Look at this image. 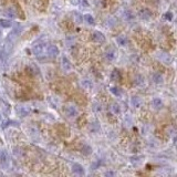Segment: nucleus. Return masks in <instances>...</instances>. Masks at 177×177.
<instances>
[{
	"label": "nucleus",
	"instance_id": "1",
	"mask_svg": "<svg viewBox=\"0 0 177 177\" xmlns=\"http://www.w3.org/2000/svg\"><path fill=\"white\" fill-rule=\"evenodd\" d=\"M10 164V157L8 153L6 150H1L0 152V165L2 168H8Z\"/></svg>",
	"mask_w": 177,
	"mask_h": 177
},
{
	"label": "nucleus",
	"instance_id": "2",
	"mask_svg": "<svg viewBox=\"0 0 177 177\" xmlns=\"http://www.w3.org/2000/svg\"><path fill=\"white\" fill-rule=\"evenodd\" d=\"M104 57L109 62H112V61H114V60L118 58V52H116V50L114 48H109L107 50L105 51Z\"/></svg>",
	"mask_w": 177,
	"mask_h": 177
},
{
	"label": "nucleus",
	"instance_id": "3",
	"mask_svg": "<svg viewBox=\"0 0 177 177\" xmlns=\"http://www.w3.org/2000/svg\"><path fill=\"white\" fill-rule=\"evenodd\" d=\"M64 113L68 118H75L77 115V110L74 105H68V106H65Z\"/></svg>",
	"mask_w": 177,
	"mask_h": 177
},
{
	"label": "nucleus",
	"instance_id": "4",
	"mask_svg": "<svg viewBox=\"0 0 177 177\" xmlns=\"http://www.w3.org/2000/svg\"><path fill=\"white\" fill-rule=\"evenodd\" d=\"M30 112H31V110H30V107H29V106L20 105V106H18V107H17V113H18L20 116H22V118H24V116H28V115L30 114Z\"/></svg>",
	"mask_w": 177,
	"mask_h": 177
},
{
	"label": "nucleus",
	"instance_id": "5",
	"mask_svg": "<svg viewBox=\"0 0 177 177\" xmlns=\"http://www.w3.org/2000/svg\"><path fill=\"white\" fill-rule=\"evenodd\" d=\"M92 39H93L94 42L103 43L105 41V36L101 31H95V32H93V34H92Z\"/></svg>",
	"mask_w": 177,
	"mask_h": 177
},
{
	"label": "nucleus",
	"instance_id": "6",
	"mask_svg": "<svg viewBox=\"0 0 177 177\" xmlns=\"http://www.w3.org/2000/svg\"><path fill=\"white\" fill-rule=\"evenodd\" d=\"M61 67L63 69L65 72H69L71 69H72V64L70 62V60L67 58V57H62V60H61Z\"/></svg>",
	"mask_w": 177,
	"mask_h": 177
},
{
	"label": "nucleus",
	"instance_id": "7",
	"mask_svg": "<svg viewBox=\"0 0 177 177\" xmlns=\"http://www.w3.org/2000/svg\"><path fill=\"white\" fill-rule=\"evenodd\" d=\"M47 52H48V55H49V57L55 58V57H58V54H59V49H58L57 46H53V44H52V46L48 47Z\"/></svg>",
	"mask_w": 177,
	"mask_h": 177
},
{
	"label": "nucleus",
	"instance_id": "8",
	"mask_svg": "<svg viewBox=\"0 0 177 177\" xmlns=\"http://www.w3.org/2000/svg\"><path fill=\"white\" fill-rule=\"evenodd\" d=\"M138 17L143 20H150L152 18V12L148 9H141L138 11Z\"/></svg>",
	"mask_w": 177,
	"mask_h": 177
},
{
	"label": "nucleus",
	"instance_id": "9",
	"mask_svg": "<svg viewBox=\"0 0 177 177\" xmlns=\"http://www.w3.org/2000/svg\"><path fill=\"white\" fill-rule=\"evenodd\" d=\"M158 58L159 60L162 61V62H164L165 64H171L172 63V57L168 54V53H165V52H159L158 54Z\"/></svg>",
	"mask_w": 177,
	"mask_h": 177
},
{
	"label": "nucleus",
	"instance_id": "10",
	"mask_svg": "<svg viewBox=\"0 0 177 177\" xmlns=\"http://www.w3.org/2000/svg\"><path fill=\"white\" fill-rule=\"evenodd\" d=\"M89 130L92 132V133H97V132L101 130V126H100V123H99V121H93V122L89 125Z\"/></svg>",
	"mask_w": 177,
	"mask_h": 177
},
{
	"label": "nucleus",
	"instance_id": "11",
	"mask_svg": "<svg viewBox=\"0 0 177 177\" xmlns=\"http://www.w3.org/2000/svg\"><path fill=\"white\" fill-rule=\"evenodd\" d=\"M72 171L77 175H84V168L80 164H74L72 166Z\"/></svg>",
	"mask_w": 177,
	"mask_h": 177
},
{
	"label": "nucleus",
	"instance_id": "12",
	"mask_svg": "<svg viewBox=\"0 0 177 177\" xmlns=\"http://www.w3.org/2000/svg\"><path fill=\"white\" fill-rule=\"evenodd\" d=\"M81 86L85 90H91L93 87V82L89 79H83V80H81Z\"/></svg>",
	"mask_w": 177,
	"mask_h": 177
},
{
	"label": "nucleus",
	"instance_id": "13",
	"mask_svg": "<svg viewBox=\"0 0 177 177\" xmlns=\"http://www.w3.org/2000/svg\"><path fill=\"white\" fill-rule=\"evenodd\" d=\"M116 42H118V46L124 47V46H126L127 43H128V39L126 38V36L122 34V36H118V38H116Z\"/></svg>",
	"mask_w": 177,
	"mask_h": 177
},
{
	"label": "nucleus",
	"instance_id": "14",
	"mask_svg": "<svg viewBox=\"0 0 177 177\" xmlns=\"http://www.w3.org/2000/svg\"><path fill=\"white\" fill-rule=\"evenodd\" d=\"M131 103L132 105L135 107V109H138L140 106L142 105V100L141 97H138V96H133L131 99Z\"/></svg>",
	"mask_w": 177,
	"mask_h": 177
},
{
	"label": "nucleus",
	"instance_id": "15",
	"mask_svg": "<svg viewBox=\"0 0 177 177\" xmlns=\"http://www.w3.org/2000/svg\"><path fill=\"white\" fill-rule=\"evenodd\" d=\"M152 79H153V81H154L156 84H162V83L164 82L163 75H162V74H159V73H154V74H153V77H152Z\"/></svg>",
	"mask_w": 177,
	"mask_h": 177
},
{
	"label": "nucleus",
	"instance_id": "16",
	"mask_svg": "<svg viewBox=\"0 0 177 177\" xmlns=\"http://www.w3.org/2000/svg\"><path fill=\"white\" fill-rule=\"evenodd\" d=\"M5 16L7 18L14 19L16 18V11H14V8H7V9L5 10Z\"/></svg>",
	"mask_w": 177,
	"mask_h": 177
},
{
	"label": "nucleus",
	"instance_id": "17",
	"mask_svg": "<svg viewBox=\"0 0 177 177\" xmlns=\"http://www.w3.org/2000/svg\"><path fill=\"white\" fill-rule=\"evenodd\" d=\"M123 18L125 19V20H127V21H130V20H133V19L135 18L134 17V14H133V12H132L131 10H124V12H123Z\"/></svg>",
	"mask_w": 177,
	"mask_h": 177
},
{
	"label": "nucleus",
	"instance_id": "18",
	"mask_svg": "<svg viewBox=\"0 0 177 177\" xmlns=\"http://www.w3.org/2000/svg\"><path fill=\"white\" fill-rule=\"evenodd\" d=\"M121 79V74H120V71L118 69H114L112 73H111V80L112 81H118Z\"/></svg>",
	"mask_w": 177,
	"mask_h": 177
},
{
	"label": "nucleus",
	"instance_id": "19",
	"mask_svg": "<svg viewBox=\"0 0 177 177\" xmlns=\"http://www.w3.org/2000/svg\"><path fill=\"white\" fill-rule=\"evenodd\" d=\"M153 106H154V109H156V110L162 109V106H163V102H162V100H161L159 97H155L154 100H153Z\"/></svg>",
	"mask_w": 177,
	"mask_h": 177
},
{
	"label": "nucleus",
	"instance_id": "20",
	"mask_svg": "<svg viewBox=\"0 0 177 177\" xmlns=\"http://www.w3.org/2000/svg\"><path fill=\"white\" fill-rule=\"evenodd\" d=\"M111 110H112V113L115 114V115H118L121 114V106L118 103H113L112 106H111Z\"/></svg>",
	"mask_w": 177,
	"mask_h": 177
},
{
	"label": "nucleus",
	"instance_id": "21",
	"mask_svg": "<svg viewBox=\"0 0 177 177\" xmlns=\"http://www.w3.org/2000/svg\"><path fill=\"white\" fill-rule=\"evenodd\" d=\"M84 20H85V22H87L89 24H94V22H95V20H94V18H93V16H91V14H84Z\"/></svg>",
	"mask_w": 177,
	"mask_h": 177
},
{
	"label": "nucleus",
	"instance_id": "22",
	"mask_svg": "<svg viewBox=\"0 0 177 177\" xmlns=\"http://www.w3.org/2000/svg\"><path fill=\"white\" fill-rule=\"evenodd\" d=\"M135 84L138 86H141L143 83H144V77L143 75H141V74H138V75H136V77H135Z\"/></svg>",
	"mask_w": 177,
	"mask_h": 177
},
{
	"label": "nucleus",
	"instance_id": "23",
	"mask_svg": "<svg viewBox=\"0 0 177 177\" xmlns=\"http://www.w3.org/2000/svg\"><path fill=\"white\" fill-rule=\"evenodd\" d=\"M82 153L84 155H90L92 153V147L89 145H84L83 147H82Z\"/></svg>",
	"mask_w": 177,
	"mask_h": 177
},
{
	"label": "nucleus",
	"instance_id": "24",
	"mask_svg": "<svg viewBox=\"0 0 177 177\" xmlns=\"http://www.w3.org/2000/svg\"><path fill=\"white\" fill-rule=\"evenodd\" d=\"M0 27H2V28H10V27H11V22H10L9 20L1 19V20H0Z\"/></svg>",
	"mask_w": 177,
	"mask_h": 177
},
{
	"label": "nucleus",
	"instance_id": "25",
	"mask_svg": "<svg viewBox=\"0 0 177 177\" xmlns=\"http://www.w3.org/2000/svg\"><path fill=\"white\" fill-rule=\"evenodd\" d=\"M92 109H93V111H94L95 113H97V112H101V110H102V106H101L100 103L95 102V103H93V106H92Z\"/></svg>",
	"mask_w": 177,
	"mask_h": 177
},
{
	"label": "nucleus",
	"instance_id": "26",
	"mask_svg": "<svg viewBox=\"0 0 177 177\" xmlns=\"http://www.w3.org/2000/svg\"><path fill=\"white\" fill-rule=\"evenodd\" d=\"M33 52H34V54H37V55L41 54V53L43 52V47H42V46H37L36 48H34Z\"/></svg>",
	"mask_w": 177,
	"mask_h": 177
},
{
	"label": "nucleus",
	"instance_id": "27",
	"mask_svg": "<svg viewBox=\"0 0 177 177\" xmlns=\"http://www.w3.org/2000/svg\"><path fill=\"white\" fill-rule=\"evenodd\" d=\"M111 92H112V93H113L115 96H120V95H121V91H120V89H118V87H115V86L111 87Z\"/></svg>",
	"mask_w": 177,
	"mask_h": 177
},
{
	"label": "nucleus",
	"instance_id": "28",
	"mask_svg": "<svg viewBox=\"0 0 177 177\" xmlns=\"http://www.w3.org/2000/svg\"><path fill=\"white\" fill-rule=\"evenodd\" d=\"M123 123H124L126 126H130V125L132 124L131 118H130V116H125V118H124V122H123Z\"/></svg>",
	"mask_w": 177,
	"mask_h": 177
},
{
	"label": "nucleus",
	"instance_id": "29",
	"mask_svg": "<svg viewBox=\"0 0 177 177\" xmlns=\"http://www.w3.org/2000/svg\"><path fill=\"white\" fill-rule=\"evenodd\" d=\"M164 18L166 19V20H169V21H171L173 19V14L171 11H168V12H166V14H164Z\"/></svg>",
	"mask_w": 177,
	"mask_h": 177
},
{
	"label": "nucleus",
	"instance_id": "30",
	"mask_svg": "<svg viewBox=\"0 0 177 177\" xmlns=\"http://www.w3.org/2000/svg\"><path fill=\"white\" fill-rule=\"evenodd\" d=\"M101 165V161H99V162H95V163L92 165V169H95V168H97L99 166Z\"/></svg>",
	"mask_w": 177,
	"mask_h": 177
},
{
	"label": "nucleus",
	"instance_id": "31",
	"mask_svg": "<svg viewBox=\"0 0 177 177\" xmlns=\"http://www.w3.org/2000/svg\"><path fill=\"white\" fill-rule=\"evenodd\" d=\"M105 176H115V173L114 172H106L105 173Z\"/></svg>",
	"mask_w": 177,
	"mask_h": 177
},
{
	"label": "nucleus",
	"instance_id": "32",
	"mask_svg": "<svg viewBox=\"0 0 177 177\" xmlns=\"http://www.w3.org/2000/svg\"><path fill=\"white\" fill-rule=\"evenodd\" d=\"M82 20H83V19H82L81 16H77V22L81 23V22H82Z\"/></svg>",
	"mask_w": 177,
	"mask_h": 177
},
{
	"label": "nucleus",
	"instance_id": "33",
	"mask_svg": "<svg viewBox=\"0 0 177 177\" xmlns=\"http://www.w3.org/2000/svg\"><path fill=\"white\" fill-rule=\"evenodd\" d=\"M72 4H73V5H77L79 2H77V1H75V0H72Z\"/></svg>",
	"mask_w": 177,
	"mask_h": 177
}]
</instances>
